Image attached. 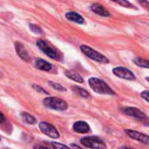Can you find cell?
Instances as JSON below:
<instances>
[{
    "instance_id": "obj_23",
    "label": "cell",
    "mask_w": 149,
    "mask_h": 149,
    "mask_svg": "<svg viewBox=\"0 0 149 149\" xmlns=\"http://www.w3.org/2000/svg\"><path fill=\"white\" fill-rule=\"evenodd\" d=\"M34 89H36L38 92H39L40 93H44V94H48V93L46 91H45L44 89H42L39 86H33Z\"/></svg>"
},
{
    "instance_id": "obj_19",
    "label": "cell",
    "mask_w": 149,
    "mask_h": 149,
    "mask_svg": "<svg viewBox=\"0 0 149 149\" xmlns=\"http://www.w3.org/2000/svg\"><path fill=\"white\" fill-rule=\"evenodd\" d=\"M49 84L54 88V89H56V90H58V91H62V92H65V91H66V89L64 87V86H62L61 85H59V84H58V83H55V82H52V81H50L49 82Z\"/></svg>"
},
{
    "instance_id": "obj_11",
    "label": "cell",
    "mask_w": 149,
    "mask_h": 149,
    "mask_svg": "<svg viewBox=\"0 0 149 149\" xmlns=\"http://www.w3.org/2000/svg\"><path fill=\"white\" fill-rule=\"evenodd\" d=\"M91 10L93 12H95L96 14L100 15L102 17H109L110 16V13H109V11L107 9H105L102 5H100L99 3H93L91 5Z\"/></svg>"
},
{
    "instance_id": "obj_13",
    "label": "cell",
    "mask_w": 149,
    "mask_h": 149,
    "mask_svg": "<svg viewBox=\"0 0 149 149\" xmlns=\"http://www.w3.org/2000/svg\"><path fill=\"white\" fill-rule=\"evenodd\" d=\"M65 17L72 22L78 23V24H83L84 23V18L78 13L73 12V11H69L65 14Z\"/></svg>"
},
{
    "instance_id": "obj_8",
    "label": "cell",
    "mask_w": 149,
    "mask_h": 149,
    "mask_svg": "<svg viewBox=\"0 0 149 149\" xmlns=\"http://www.w3.org/2000/svg\"><path fill=\"white\" fill-rule=\"evenodd\" d=\"M113 72L124 79H127V80H134L135 79V76L134 74L128 69L124 68V67H116L113 70Z\"/></svg>"
},
{
    "instance_id": "obj_3",
    "label": "cell",
    "mask_w": 149,
    "mask_h": 149,
    "mask_svg": "<svg viewBox=\"0 0 149 149\" xmlns=\"http://www.w3.org/2000/svg\"><path fill=\"white\" fill-rule=\"evenodd\" d=\"M80 142L84 147L89 148L102 149L107 148L105 142L100 138H98V137H93V136L85 137L81 139Z\"/></svg>"
},
{
    "instance_id": "obj_2",
    "label": "cell",
    "mask_w": 149,
    "mask_h": 149,
    "mask_svg": "<svg viewBox=\"0 0 149 149\" xmlns=\"http://www.w3.org/2000/svg\"><path fill=\"white\" fill-rule=\"evenodd\" d=\"M44 105L50 108V109H53V110H57V111H64L67 109V103L58 98L56 97H49L44 100L43 101Z\"/></svg>"
},
{
    "instance_id": "obj_16",
    "label": "cell",
    "mask_w": 149,
    "mask_h": 149,
    "mask_svg": "<svg viewBox=\"0 0 149 149\" xmlns=\"http://www.w3.org/2000/svg\"><path fill=\"white\" fill-rule=\"evenodd\" d=\"M21 116H22L23 120H24L25 123H27V124L33 125V124H35V123L37 122L36 119H35L33 116H31V114L27 113H23L21 114Z\"/></svg>"
},
{
    "instance_id": "obj_5",
    "label": "cell",
    "mask_w": 149,
    "mask_h": 149,
    "mask_svg": "<svg viewBox=\"0 0 149 149\" xmlns=\"http://www.w3.org/2000/svg\"><path fill=\"white\" fill-rule=\"evenodd\" d=\"M37 45L38 46V48L45 53L46 54L48 57H50L51 58L53 59H58V52L52 46H50L46 42H45L44 40H38L37 42Z\"/></svg>"
},
{
    "instance_id": "obj_25",
    "label": "cell",
    "mask_w": 149,
    "mask_h": 149,
    "mask_svg": "<svg viewBox=\"0 0 149 149\" xmlns=\"http://www.w3.org/2000/svg\"><path fill=\"white\" fill-rule=\"evenodd\" d=\"M4 120H5V119H4V116H3V113L0 112V124H1V123H3V122L4 121Z\"/></svg>"
},
{
    "instance_id": "obj_21",
    "label": "cell",
    "mask_w": 149,
    "mask_h": 149,
    "mask_svg": "<svg viewBox=\"0 0 149 149\" xmlns=\"http://www.w3.org/2000/svg\"><path fill=\"white\" fill-rule=\"evenodd\" d=\"M149 92L148 91H144V92H142L141 93V97L147 101V102H148L149 101Z\"/></svg>"
},
{
    "instance_id": "obj_12",
    "label": "cell",
    "mask_w": 149,
    "mask_h": 149,
    "mask_svg": "<svg viewBox=\"0 0 149 149\" xmlns=\"http://www.w3.org/2000/svg\"><path fill=\"white\" fill-rule=\"evenodd\" d=\"M15 48H16V51H17V53L18 54V56L24 59V60H28L29 59V55H28V52L26 51V49L24 48V46L20 44V43H16L15 44Z\"/></svg>"
},
{
    "instance_id": "obj_10",
    "label": "cell",
    "mask_w": 149,
    "mask_h": 149,
    "mask_svg": "<svg viewBox=\"0 0 149 149\" xmlns=\"http://www.w3.org/2000/svg\"><path fill=\"white\" fill-rule=\"evenodd\" d=\"M73 130L79 134H86L90 131V127L84 121H77L73 125Z\"/></svg>"
},
{
    "instance_id": "obj_6",
    "label": "cell",
    "mask_w": 149,
    "mask_h": 149,
    "mask_svg": "<svg viewBox=\"0 0 149 149\" xmlns=\"http://www.w3.org/2000/svg\"><path fill=\"white\" fill-rule=\"evenodd\" d=\"M39 129L40 131L45 134V135L53 138V139H57L59 137V134L57 131V129L51 124L46 123V122H41L39 123Z\"/></svg>"
},
{
    "instance_id": "obj_18",
    "label": "cell",
    "mask_w": 149,
    "mask_h": 149,
    "mask_svg": "<svg viewBox=\"0 0 149 149\" xmlns=\"http://www.w3.org/2000/svg\"><path fill=\"white\" fill-rule=\"evenodd\" d=\"M72 90H73L76 93H78L79 95H80V96H82V97H84V98H89V97H90L88 92H86V90H84V89H82V88H80V87H79V86H73V87H72Z\"/></svg>"
},
{
    "instance_id": "obj_24",
    "label": "cell",
    "mask_w": 149,
    "mask_h": 149,
    "mask_svg": "<svg viewBox=\"0 0 149 149\" xmlns=\"http://www.w3.org/2000/svg\"><path fill=\"white\" fill-rule=\"evenodd\" d=\"M30 27L32 29V31H33L34 32H36V33H42V31H41L39 28H38L36 25H33V24H31V25H30Z\"/></svg>"
},
{
    "instance_id": "obj_7",
    "label": "cell",
    "mask_w": 149,
    "mask_h": 149,
    "mask_svg": "<svg viewBox=\"0 0 149 149\" xmlns=\"http://www.w3.org/2000/svg\"><path fill=\"white\" fill-rule=\"evenodd\" d=\"M123 112L126 114H127L136 120H139L141 121H148V116L144 113H142L141 111H140L139 109H137L135 107H126L123 110Z\"/></svg>"
},
{
    "instance_id": "obj_15",
    "label": "cell",
    "mask_w": 149,
    "mask_h": 149,
    "mask_svg": "<svg viewBox=\"0 0 149 149\" xmlns=\"http://www.w3.org/2000/svg\"><path fill=\"white\" fill-rule=\"evenodd\" d=\"M65 74L71 79L76 81V82H79V83H83V78L81 77V75H79L78 72H73V71H66L65 72Z\"/></svg>"
},
{
    "instance_id": "obj_22",
    "label": "cell",
    "mask_w": 149,
    "mask_h": 149,
    "mask_svg": "<svg viewBox=\"0 0 149 149\" xmlns=\"http://www.w3.org/2000/svg\"><path fill=\"white\" fill-rule=\"evenodd\" d=\"M52 146L55 148H67V147L65 145H62V144H58L56 142L52 143Z\"/></svg>"
},
{
    "instance_id": "obj_26",
    "label": "cell",
    "mask_w": 149,
    "mask_h": 149,
    "mask_svg": "<svg viewBox=\"0 0 149 149\" xmlns=\"http://www.w3.org/2000/svg\"><path fill=\"white\" fill-rule=\"evenodd\" d=\"M0 141H1V138H0Z\"/></svg>"
},
{
    "instance_id": "obj_14",
    "label": "cell",
    "mask_w": 149,
    "mask_h": 149,
    "mask_svg": "<svg viewBox=\"0 0 149 149\" xmlns=\"http://www.w3.org/2000/svg\"><path fill=\"white\" fill-rule=\"evenodd\" d=\"M36 67L40 69V70L48 72V71H50L52 69V65L49 62H47V61H45L44 59H40L39 58V59L36 60Z\"/></svg>"
},
{
    "instance_id": "obj_4",
    "label": "cell",
    "mask_w": 149,
    "mask_h": 149,
    "mask_svg": "<svg viewBox=\"0 0 149 149\" xmlns=\"http://www.w3.org/2000/svg\"><path fill=\"white\" fill-rule=\"evenodd\" d=\"M80 49H81V51H82V52L84 54H86L87 57H89L90 58H92V59H93L95 61H98V62H100V63H108L109 62L106 56H104L103 54H101V53L98 52L97 51L92 49L89 46L81 45Z\"/></svg>"
},
{
    "instance_id": "obj_1",
    "label": "cell",
    "mask_w": 149,
    "mask_h": 149,
    "mask_svg": "<svg viewBox=\"0 0 149 149\" xmlns=\"http://www.w3.org/2000/svg\"><path fill=\"white\" fill-rule=\"evenodd\" d=\"M91 88L97 93L100 94H114L115 93L110 88V86L102 79L98 78H91L88 81Z\"/></svg>"
},
{
    "instance_id": "obj_20",
    "label": "cell",
    "mask_w": 149,
    "mask_h": 149,
    "mask_svg": "<svg viewBox=\"0 0 149 149\" xmlns=\"http://www.w3.org/2000/svg\"><path fill=\"white\" fill-rule=\"evenodd\" d=\"M112 1H113L115 3H118L119 4L123 5L125 7H133V5L131 4V3L128 2V1H127V0H112Z\"/></svg>"
},
{
    "instance_id": "obj_17",
    "label": "cell",
    "mask_w": 149,
    "mask_h": 149,
    "mask_svg": "<svg viewBox=\"0 0 149 149\" xmlns=\"http://www.w3.org/2000/svg\"><path fill=\"white\" fill-rule=\"evenodd\" d=\"M134 62L141 67H144V68H148L149 67V63L147 59L141 58H136L134 59Z\"/></svg>"
},
{
    "instance_id": "obj_9",
    "label": "cell",
    "mask_w": 149,
    "mask_h": 149,
    "mask_svg": "<svg viewBox=\"0 0 149 149\" xmlns=\"http://www.w3.org/2000/svg\"><path fill=\"white\" fill-rule=\"evenodd\" d=\"M126 134L132 139L138 141L140 142L145 143V144H149V138L147 134H141L137 131H133V130H126Z\"/></svg>"
}]
</instances>
